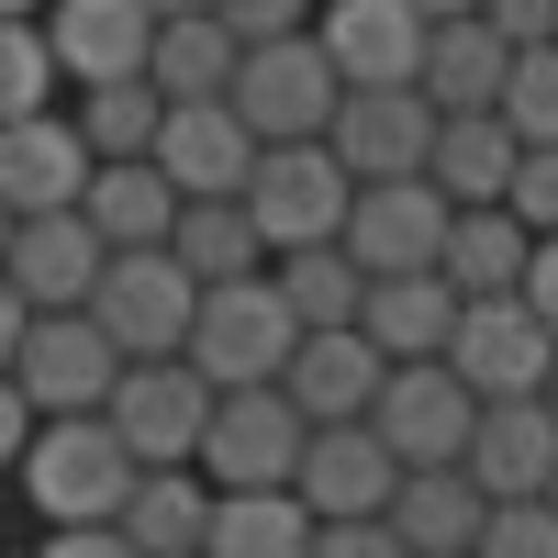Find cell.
<instances>
[{"label":"cell","mask_w":558,"mask_h":558,"mask_svg":"<svg viewBox=\"0 0 558 558\" xmlns=\"http://www.w3.org/2000/svg\"><path fill=\"white\" fill-rule=\"evenodd\" d=\"M0 23H45V0H0Z\"/></svg>","instance_id":"46"},{"label":"cell","mask_w":558,"mask_h":558,"mask_svg":"<svg viewBox=\"0 0 558 558\" xmlns=\"http://www.w3.org/2000/svg\"><path fill=\"white\" fill-rule=\"evenodd\" d=\"M57 57H45V23H0V123L23 112H57Z\"/></svg>","instance_id":"34"},{"label":"cell","mask_w":558,"mask_h":558,"mask_svg":"<svg viewBox=\"0 0 558 558\" xmlns=\"http://www.w3.org/2000/svg\"><path fill=\"white\" fill-rule=\"evenodd\" d=\"M336 246L357 257V279L436 268V246H447V191H436V179H368V191L347 202V235H336Z\"/></svg>","instance_id":"14"},{"label":"cell","mask_w":558,"mask_h":558,"mask_svg":"<svg viewBox=\"0 0 558 558\" xmlns=\"http://www.w3.org/2000/svg\"><path fill=\"white\" fill-rule=\"evenodd\" d=\"M291 492H302V514H313V525H368V514H391L402 458L368 436V425H313V436H302Z\"/></svg>","instance_id":"13"},{"label":"cell","mask_w":558,"mask_h":558,"mask_svg":"<svg viewBox=\"0 0 558 558\" xmlns=\"http://www.w3.org/2000/svg\"><path fill=\"white\" fill-rule=\"evenodd\" d=\"M89 235H101L112 257L134 246H168V223H179V191H168V168L157 157H112V168H89Z\"/></svg>","instance_id":"25"},{"label":"cell","mask_w":558,"mask_h":558,"mask_svg":"<svg viewBox=\"0 0 558 558\" xmlns=\"http://www.w3.org/2000/svg\"><path fill=\"white\" fill-rule=\"evenodd\" d=\"M481 23L502 45H558V0H481Z\"/></svg>","instance_id":"38"},{"label":"cell","mask_w":558,"mask_h":558,"mask_svg":"<svg viewBox=\"0 0 558 558\" xmlns=\"http://www.w3.org/2000/svg\"><path fill=\"white\" fill-rule=\"evenodd\" d=\"M235 57H246V45L223 34L213 12H179L146 45V89H157V101H223V89H235Z\"/></svg>","instance_id":"27"},{"label":"cell","mask_w":558,"mask_h":558,"mask_svg":"<svg viewBox=\"0 0 558 558\" xmlns=\"http://www.w3.org/2000/svg\"><path fill=\"white\" fill-rule=\"evenodd\" d=\"M202 558H313L302 492H213V536Z\"/></svg>","instance_id":"29"},{"label":"cell","mask_w":558,"mask_h":558,"mask_svg":"<svg viewBox=\"0 0 558 558\" xmlns=\"http://www.w3.org/2000/svg\"><path fill=\"white\" fill-rule=\"evenodd\" d=\"M134 481L146 470H134V447L101 413H57V425H34V447H23V492H34L45 525H123Z\"/></svg>","instance_id":"1"},{"label":"cell","mask_w":558,"mask_h":558,"mask_svg":"<svg viewBox=\"0 0 558 558\" xmlns=\"http://www.w3.org/2000/svg\"><path fill=\"white\" fill-rule=\"evenodd\" d=\"M425 12L413 0H324L313 12V45L324 68H336L347 89H413V68H425Z\"/></svg>","instance_id":"12"},{"label":"cell","mask_w":558,"mask_h":558,"mask_svg":"<svg viewBox=\"0 0 558 558\" xmlns=\"http://www.w3.org/2000/svg\"><path fill=\"white\" fill-rule=\"evenodd\" d=\"M89 134L78 112H23V123H0V213H78L89 202Z\"/></svg>","instance_id":"15"},{"label":"cell","mask_w":558,"mask_h":558,"mask_svg":"<svg viewBox=\"0 0 558 558\" xmlns=\"http://www.w3.org/2000/svg\"><path fill=\"white\" fill-rule=\"evenodd\" d=\"M413 12H425V23H470L481 0H413Z\"/></svg>","instance_id":"44"},{"label":"cell","mask_w":558,"mask_h":558,"mask_svg":"<svg viewBox=\"0 0 558 558\" xmlns=\"http://www.w3.org/2000/svg\"><path fill=\"white\" fill-rule=\"evenodd\" d=\"M502 213H514L536 246L558 235V146H525V157H514V191H502Z\"/></svg>","instance_id":"36"},{"label":"cell","mask_w":558,"mask_h":558,"mask_svg":"<svg viewBox=\"0 0 558 558\" xmlns=\"http://www.w3.org/2000/svg\"><path fill=\"white\" fill-rule=\"evenodd\" d=\"M168 257L191 268L202 291H223V279H257V268H268V246H257L246 202H179V223H168Z\"/></svg>","instance_id":"30"},{"label":"cell","mask_w":558,"mask_h":558,"mask_svg":"<svg viewBox=\"0 0 558 558\" xmlns=\"http://www.w3.org/2000/svg\"><path fill=\"white\" fill-rule=\"evenodd\" d=\"M324 146H336V168L357 179H425V157H436V101L425 89H347L336 101V123H324Z\"/></svg>","instance_id":"11"},{"label":"cell","mask_w":558,"mask_h":558,"mask_svg":"<svg viewBox=\"0 0 558 558\" xmlns=\"http://www.w3.org/2000/svg\"><path fill=\"white\" fill-rule=\"evenodd\" d=\"M0 246H12V213H0Z\"/></svg>","instance_id":"48"},{"label":"cell","mask_w":558,"mask_h":558,"mask_svg":"<svg viewBox=\"0 0 558 558\" xmlns=\"http://www.w3.org/2000/svg\"><path fill=\"white\" fill-rule=\"evenodd\" d=\"M357 336L380 347L391 368H413V357H447V336H458V291H447L436 268L368 279V291H357Z\"/></svg>","instance_id":"21"},{"label":"cell","mask_w":558,"mask_h":558,"mask_svg":"<svg viewBox=\"0 0 558 558\" xmlns=\"http://www.w3.org/2000/svg\"><path fill=\"white\" fill-rule=\"evenodd\" d=\"M235 202H246V223H257L268 257H302V246H336L347 235L357 179L336 168V146H257V168H246Z\"/></svg>","instance_id":"3"},{"label":"cell","mask_w":558,"mask_h":558,"mask_svg":"<svg viewBox=\"0 0 558 558\" xmlns=\"http://www.w3.org/2000/svg\"><path fill=\"white\" fill-rule=\"evenodd\" d=\"M547 502H558V481H547Z\"/></svg>","instance_id":"49"},{"label":"cell","mask_w":558,"mask_h":558,"mask_svg":"<svg viewBox=\"0 0 558 558\" xmlns=\"http://www.w3.org/2000/svg\"><path fill=\"white\" fill-rule=\"evenodd\" d=\"M0 558H12V547H0Z\"/></svg>","instance_id":"51"},{"label":"cell","mask_w":558,"mask_h":558,"mask_svg":"<svg viewBox=\"0 0 558 558\" xmlns=\"http://www.w3.org/2000/svg\"><path fill=\"white\" fill-rule=\"evenodd\" d=\"M525 257H536V235L502 202H470V213H447V246H436V279L458 302H502V291H525Z\"/></svg>","instance_id":"23"},{"label":"cell","mask_w":558,"mask_h":558,"mask_svg":"<svg viewBox=\"0 0 558 558\" xmlns=\"http://www.w3.org/2000/svg\"><path fill=\"white\" fill-rule=\"evenodd\" d=\"M146 45H157V12H146V0H45V57H57L68 89L146 78Z\"/></svg>","instance_id":"17"},{"label":"cell","mask_w":558,"mask_h":558,"mask_svg":"<svg viewBox=\"0 0 558 558\" xmlns=\"http://www.w3.org/2000/svg\"><path fill=\"white\" fill-rule=\"evenodd\" d=\"M313 12H324V0H313Z\"/></svg>","instance_id":"50"},{"label":"cell","mask_w":558,"mask_h":558,"mask_svg":"<svg viewBox=\"0 0 558 558\" xmlns=\"http://www.w3.org/2000/svg\"><path fill=\"white\" fill-rule=\"evenodd\" d=\"M146 12H157V23H179V12H213V0H146Z\"/></svg>","instance_id":"45"},{"label":"cell","mask_w":558,"mask_h":558,"mask_svg":"<svg viewBox=\"0 0 558 558\" xmlns=\"http://www.w3.org/2000/svg\"><path fill=\"white\" fill-rule=\"evenodd\" d=\"M291 347H302V324H291V302L268 291V268L257 279H223V291H202V313H191V357L213 391H268L279 368H291Z\"/></svg>","instance_id":"2"},{"label":"cell","mask_w":558,"mask_h":558,"mask_svg":"<svg viewBox=\"0 0 558 558\" xmlns=\"http://www.w3.org/2000/svg\"><path fill=\"white\" fill-rule=\"evenodd\" d=\"M391 357L357 336V324H324V336L291 347V368H279V391H291L302 425H368V402H380Z\"/></svg>","instance_id":"18"},{"label":"cell","mask_w":558,"mask_h":558,"mask_svg":"<svg viewBox=\"0 0 558 558\" xmlns=\"http://www.w3.org/2000/svg\"><path fill=\"white\" fill-rule=\"evenodd\" d=\"M101 268H112V246L89 235V213H23L12 246H0V279H12L34 313H89Z\"/></svg>","instance_id":"16"},{"label":"cell","mask_w":558,"mask_h":558,"mask_svg":"<svg viewBox=\"0 0 558 558\" xmlns=\"http://www.w3.org/2000/svg\"><path fill=\"white\" fill-rule=\"evenodd\" d=\"M23 447H34V402L0 380V470H23Z\"/></svg>","instance_id":"42"},{"label":"cell","mask_w":558,"mask_h":558,"mask_svg":"<svg viewBox=\"0 0 558 558\" xmlns=\"http://www.w3.org/2000/svg\"><path fill=\"white\" fill-rule=\"evenodd\" d=\"M536 402H547V413H558V368H547V391H536Z\"/></svg>","instance_id":"47"},{"label":"cell","mask_w":558,"mask_h":558,"mask_svg":"<svg viewBox=\"0 0 558 558\" xmlns=\"http://www.w3.org/2000/svg\"><path fill=\"white\" fill-rule=\"evenodd\" d=\"M302 413H291V391H223L213 402V425H202V458L191 470L213 481V492H291V470H302Z\"/></svg>","instance_id":"7"},{"label":"cell","mask_w":558,"mask_h":558,"mask_svg":"<svg viewBox=\"0 0 558 558\" xmlns=\"http://www.w3.org/2000/svg\"><path fill=\"white\" fill-rule=\"evenodd\" d=\"M34 558H134V536H123V525H57Z\"/></svg>","instance_id":"40"},{"label":"cell","mask_w":558,"mask_h":558,"mask_svg":"<svg viewBox=\"0 0 558 558\" xmlns=\"http://www.w3.org/2000/svg\"><path fill=\"white\" fill-rule=\"evenodd\" d=\"M514 123L502 112H436V157H425V179L447 191V213H470V202H502L514 191Z\"/></svg>","instance_id":"24"},{"label":"cell","mask_w":558,"mask_h":558,"mask_svg":"<svg viewBox=\"0 0 558 558\" xmlns=\"http://www.w3.org/2000/svg\"><path fill=\"white\" fill-rule=\"evenodd\" d=\"M191 313H202V279L179 268L168 246H134L101 268V291H89V324L123 347V357H179L191 347Z\"/></svg>","instance_id":"6"},{"label":"cell","mask_w":558,"mask_h":558,"mask_svg":"<svg viewBox=\"0 0 558 558\" xmlns=\"http://www.w3.org/2000/svg\"><path fill=\"white\" fill-rule=\"evenodd\" d=\"M23 324H34V302L0 279V380H12V357H23Z\"/></svg>","instance_id":"43"},{"label":"cell","mask_w":558,"mask_h":558,"mask_svg":"<svg viewBox=\"0 0 558 558\" xmlns=\"http://www.w3.org/2000/svg\"><path fill=\"white\" fill-rule=\"evenodd\" d=\"M213 380L191 357H123V380H112V402H101V425L134 447V470H191L202 458V425H213Z\"/></svg>","instance_id":"5"},{"label":"cell","mask_w":558,"mask_h":558,"mask_svg":"<svg viewBox=\"0 0 558 558\" xmlns=\"http://www.w3.org/2000/svg\"><path fill=\"white\" fill-rule=\"evenodd\" d=\"M470 425H481V402H470V380H458L447 357L391 368L380 402H368V436H380L402 470H458V458H470Z\"/></svg>","instance_id":"8"},{"label":"cell","mask_w":558,"mask_h":558,"mask_svg":"<svg viewBox=\"0 0 558 558\" xmlns=\"http://www.w3.org/2000/svg\"><path fill=\"white\" fill-rule=\"evenodd\" d=\"M123 536H134V558H202V536H213V481H202V470H146L134 502H123Z\"/></svg>","instance_id":"28"},{"label":"cell","mask_w":558,"mask_h":558,"mask_svg":"<svg viewBox=\"0 0 558 558\" xmlns=\"http://www.w3.org/2000/svg\"><path fill=\"white\" fill-rule=\"evenodd\" d=\"M223 101H235V123L257 134V146H324L347 78L324 68L313 34H279V45H246V57H235V89H223Z\"/></svg>","instance_id":"4"},{"label":"cell","mask_w":558,"mask_h":558,"mask_svg":"<svg viewBox=\"0 0 558 558\" xmlns=\"http://www.w3.org/2000/svg\"><path fill=\"white\" fill-rule=\"evenodd\" d=\"M502 123H514V146H558V45H514V68H502Z\"/></svg>","instance_id":"33"},{"label":"cell","mask_w":558,"mask_h":558,"mask_svg":"<svg viewBox=\"0 0 558 558\" xmlns=\"http://www.w3.org/2000/svg\"><path fill=\"white\" fill-rule=\"evenodd\" d=\"M268 291L291 302V324L302 336H324V324H357V257L347 246H302V257H268Z\"/></svg>","instance_id":"31"},{"label":"cell","mask_w":558,"mask_h":558,"mask_svg":"<svg viewBox=\"0 0 558 558\" xmlns=\"http://www.w3.org/2000/svg\"><path fill=\"white\" fill-rule=\"evenodd\" d=\"M112 380H123V347H112L89 313H34V324H23L12 391L34 402V425H57V413H101Z\"/></svg>","instance_id":"9"},{"label":"cell","mask_w":558,"mask_h":558,"mask_svg":"<svg viewBox=\"0 0 558 558\" xmlns=\"http://www.w3.org/2000/svg\"><path fill=\"white\" fill-rule=\"evenodd\" d=\"M470 558H558V502H492Z\"/></svg>","instance_id":"35"},{"label":"cell","mask_w":558,"mask_h":558,"mask_svg":"<svg viewBox=\"0 0 558 558\" xmlns=\"http://www.w3.org/2000/svg\"><path fill=\"white\" fill-rule=\"evenodd\" d=\"M313 558H413V547L368 514V525H313Z\"/></svg>","instance_id":"39"},{"label":"cell","mask_w":558,"mask_h":558,"mask_svg":"<svg viewBox=\"0 0 558 558\" xmlns=\"http://www.w3.org/2000/svg\"><path fill=\"white\" fill-rule=\"evenodd\" d=\"M213 23L235 45H279V34H313V0H213Z\"/></svg>","instance_id":"37"},{"label":"cell","mask_w":558,"mask_h":558,"mask_svg":"<svg viewBox=\"0 0 558 558\" xmlns=\"http://www.w3.org/2000/svg\"><path fill=\"white\" fill-rule=\"evenodd\" d=\"M447 368L470 380V402H536L547 368H558V336L502 291V302H458V336H447Z\"/></svg>","instance_id":"10"},{"label":"cell","mask_w":558,"mask_h":558,"mask_svg":"<svg viewBox=\"0 0 558 558\" xmlns=\"http://www.w3.org/2000/svg\"><path fill=\"white\" fill-rule=\"evenodd\" d=\"M157 168L179 202H235L246 168H257V134L235 123V101H168L157 123Z\"/></svg>","instance_id":"19"},{"label":"cell","mask_w":558,"mask_h":558,"mask_svg":"<svg viewBox=\"0 0 558 558\" xmlns=\"http://www.w3.org/2000/svg\"><path fill=\"white\" fill-rule=\"evenodd\" d=\"M514 302H525V313L547 324V336H558V235H547V246L525 257V291H514Z\"/></svg>","instance_id":"41"},{"label":"cell","mask_w":558,"mask_h":558,"mask_svg":"<svg viewBox=\"0 0 558 558\" xmlns=\"http://www.w3.org/2000/svg\"><path fill=\"white\" fill-rule=\"evenodd\" d=\"M502 68H514V45L470 12V23H436V34H425V68H413V89H425L436 112H492V101H502Z\"/></svg>","instance_id":"26"},{"label":"cell","mask_w":558,"mask_h":558,"mask_svg":"<svg viewBox=\"0 0 558 558\" xmlns=\"http://www.w3.org/2000/svg\"><path fill=\"white\" fill-rule=\"evenodd\" d=\"M380 525H391L413 558H470L481 525H492V492H481L470 470H402V492H391Z\"/></svg>","instance_id":"22"},{"label":"cell","mask_w":558,"mask_h":558,"mask_svg":"<svg viewBox=\"0 0 558 558\" xmlns=\"http://www.w3.org/2000/svg\"><path fill=\"white\" fill-rule=\"evenodd\" d=\"M157 123H168V101L146 78H101V89H78V134H89V157H157Z\"/></svg>","instance_id":"32"},{"label":"cell","mask_w":558,"mask_h":558,"mask_svg":"<svg viewBox=\"0 0 558 558\" xmlns=\"http://www.w3.org/2000/svg\"><path fill=\"white\" fill-rule=\"evenodd\" d=\"M458 470H470L492 502H547V481H558V413L547 402H481Z\"/></svg>","instance_id":"20"}]
</instances>
